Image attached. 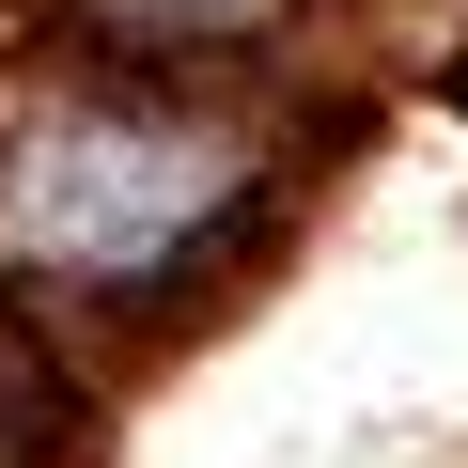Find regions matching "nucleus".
<instances>
[{
    "label": "nucleus",
    "instance_id": "nucleus-1",
    "mask_svg": "<svg viewBox=\"0 0 468 468\" xmlns=\"http://www.w3.org/2000/svg\"><path fill=\"white\" fill-rule=\"evenodd\" d=\"M266 203V125L187 94V63H48L0 94V266L63 297H156Z\"/></svg>",
    "mask_w": 468,
    "mask_h": 468
},
{
    "label": "nucleus",
    "instance_id": "nucleus-3",
    "mask_svg": "<svg viewBox=\"0 0 468 468\" xmlns=\"http://www.w3.org/2000/svg\"><path fill=\"white\" fill-rule=\"evenodd\" d=\"M0 468H79V390L16 313H0Z\"/></svg>",
    "mask_w": 468,
    "mask_h": 468
},
{
    "label": "nucleus",
    "instance_id": "nucleus-2",
    "mask_svg": "<svg viewBox=\"0 0 468 468\" xmlns=\"http://www.w3.org/2000/svg\"><path fill=\"white\" fill-rule=\"evenodd\" d=\"M63 16H79L94 48H125V63H234V48L297 32L313 0H63Z\"/></svg>",
    "mask_w": 468,
    "mask_h": 468
}]
</instances>
